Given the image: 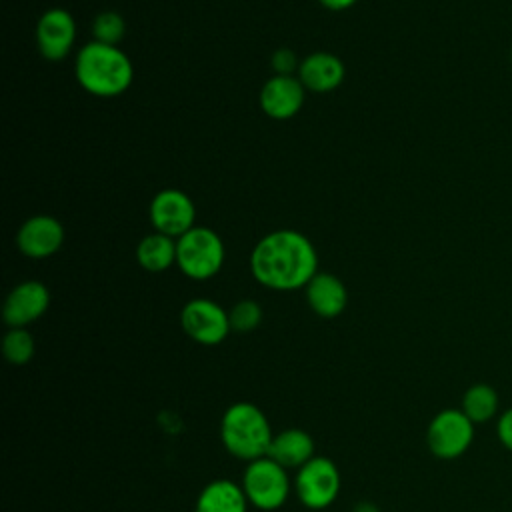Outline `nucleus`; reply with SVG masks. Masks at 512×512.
Instances as JSON below:
<instances>
[{
  "label": "nucleus",
  "mask_w": 512,
  "mask_h": 512,
  "mask_svg": "<svg viewBox=\"0 0 512 512\" xmlns=\"http://www.w3.org/2000/svg\"><path fill=\"white\" fill-rule=\"evenodd\" d=\"M64 226L58 218L48 214H36L22 222L16 232L18 250L34 260L54 256L64 244Z\"/></svg>",
  "instance_id": "12"
},
{
  "label": "nucleus",
  "mask_w": 512,
  "mask_h": 512,
  "mask_svg": "<svg viewBox=\"0 0 512 512\" xmlns=\"http://www.w3.org/2000/svg\"><path fill=\"white\" fill-rule=\"evenodd\" d=\"M180 324L188 338L204 346H216L232 332L228 312L208 298L186 302L180 312Z\"/></svg>",
  "instance_id": "8"
},
{
  "label": "nucleus",
  "mask_w": 512,
  "mask_h": 512,
  "mask_svg": "<svg viewBox=\"0 0 512 512\" xmlns=\"http://www.w3.org/2000/svg\"><path fill=\"white\" fill-rule=\"evenodd\" d=\"M306 98V88L298 76L274 74L260 90V108L272 120H290L296 116Z\"/></svg>",
  "instance_id": "13"
},
{
  "label": "nucleus",
  "mask_w": 512,
  "mask_h": 512,
  "mask_svg": "<svg viewBox=\"0 0 512 512\" xmlns=\"http://www.w3.org/2000/svg\"><path fill=\"white\" fill-rule=\"evenodd\" d=\"M74 76L88 94L98 98H114L124 94L134 80L132 60L118 46L88 42L74 60Z\"/></svg>",
  "instance_id": "2"
},
{
  "label": "nucleus",
  "mask_w": 512,
  "mask_h": 512,
  "mask_svg": "<svg viewBox=\"0 0 512 512\" xmlns=\"http://www.w3.org/2000/svg\"><path fill=\"white\" fill-rule=\"evenodd\" d=\"M250 272L258 284L270 290H298L318 272V254L302 232L274 230L252 248Z\"/></svg>",
  "instance_id": "1"
},
{
  "label": "nucleus",
  "mask_w": 512,
  "mask_h": 512,
  "mask_svg": "<svg viewBox=\"0 0 512 512\" xmlns=\"http://www.w3.org/2000/svg\"><path fill=\"white\" fill-rule=\"evenodd\" d=\"M76 40V22L66 8L54 6L42 12L36 22V44L42 58L50 62L64 60Z\"/></svg>",
  "instance_id": "10"
},
{
  "label": "nucleus",
  "mask_w": 512,
  "mask_h": 512,
  "mask_svg": "<svg viewBox=\"0 0 512 512\" xmlns=\"http://www.w3.org/2000/svg\"><path fill=\"white\" fill-rule=\"evenodd\" d=\"M354 512H378V508L372 502H360V504H356Z\"/></svg>",
  "instance_id": "26"
},
{
  "label": "nucleus",
  "mask_w": 512,
  "mask_h": 512,
  "mask_svg": "<svg viewBox=\"0 0 512 512\" xmlns=\"http://www.w3.org/2000/svg\"><path fill=\"white\" fill-rule=\"evenodd\" d=\"M272 68L276 74H292V72H298V66L300 62L296 60V54L288 48H280L272 54Z\"/></svg>",
  "instance_id": "23"
},
{
  "label": "nucleus",
  "mask_w": 512,
  "mask_h": 512,
  "mask_svg": "<svg viewBox=\"0 0 512 512\" xmlns=\"http://www.w3.org/2000/svg\"><path fill=\"white\" fill-rule=\"evenodd\" d=\"M474 424L488 422L498 412V394L490 384H474L462 396L460 408Z\"/></svg>",
  "instance_id": "19"
},
{
  "label": "nucleus",
  "mask_w": 512,
  "mask_h": 512,
  "mask_svg": "<svg viewBox=\"0 0 512 512\" xmlns=\"http://www.w3.org/2000/svg\"><path fill=\"white\" fill-rule=\"evenodd\" d=\"M344 64L336 54L312 52L298 66V78L306 90L326 94L336 90L344 80Z\"/></svg>",
  "instance_id": "14"
},
{
  "label": "nucleus",
  "mask_w": 512,
  "mask_h": 512,
  "mask_svg": "<svg viewBox=\"0 0 512 512\" xmlns=\"http://www.w3.org/2000/svg\"><path fill=\"white\" fill-rule=\"evenodd\" d=\"M220 438L232 456L252 462L268 454L274 436L266 414L256 404L236 402L222 416Z\"/></svg>",
  "instance_id": "3"
},
{
  "label": "nucleus",
  "mask_w": 512,
  "mask_h": 512,
  "mask_svg": "<svg viewBox=\"0 0 512 512\" xmlns=\"http://www.w3.org/2000/svg\"><path fill=\"white\" fill-rule=\"evenodd\" d=\"M228 318L234 332H252L262 322V308L256 300H240L228 310Z\"/></svg>",
  "instance_id": "22"
},
{
  "label": "nucleus",
  "mask_w": 512,
  "mask_h": 512,
  "mask_svg": "<svg viewBox=\"0 0 512 512\" xmlns=\"http://www.w3.org/2000/svg\"><path fill=\"white\" fill-rule=\"evenodd\" d=\"M296 496L310 510L328 508L340 492V472L330 458L314 456L296 474Z\"/></svg>",
  "instance_id": "7"
},
{
  "label": "nucleus",
  "mask_w": 512,
  "mask_h": 512,
  "mask_svg": "<svg viewBox=\"0 0 512 512\" xmlns=\"http://www.w3.org/2000/svg\"><path fill=\"white\" fill-rule=\"evenodd\" d=\"M240 486L248 498V504L260 510L280 508L290 492L286 468L274 462L270 456L248 462Z\"/></svg>",
  "instance_id": "5"
},
{
  "label": "nucleus",
  "mask_w": 512,
  "mask_h": 512,
  "mask_svg": "<svg viewBox=\"0 0 512 512\" xmlns=\"http://www.w3.org/2000/svg\"><path fill=\"white\" fill-rule=\"evenodd\" d=\"M248 498L240 484L218 478L206 484L196 500L194 512H246Z\"/></svg>",
  "instance_id": "17"
},
{
  "label": "nucleus",
  "mask_w": 512,
  "mask_h": 512,
  "mask_svg": "<svg viewBox=\"0 0 512 512\" xmlns=\"http://www.w3.org/2000/svg\"><path fill=\"white\" fill-rule=\"evenodd\" d=\"M496 432H498V440L504 444V448H508L512 452V408H508L496 424Z\"/></svg>",
  "instance_id": "24"
},
{
  "label": "nucleus",
  "mask_w": 512,
  "mask_h": 512,
  "mask_svg": "<svg viewBox=\"0 0 512 512\" xmlns=\"http://www.w3.org/2000/svg\"><path fill=\"white\" fill-rule=\"evenodd\" d=\"M126 36V20L116 10H104L92 20V38L102 44L118 46Z\"/></svg>",
  "instance_id": "21"
},
{
  "label": "nucleus",
  "mask_w": 512,
  "mask_h": 512,
  "mask_svg": "<svg viewBox=\"0 0 512 512\" xmlns=\"http://www.w3.org/2000/svg\"><path fill=\"white\" fill-rule=\"evenodd\" d=\"M474 440V422L456 408L438 412L428 424L426 444L430 452L442 460L462 456Z\"/></svg>",
  "instance_id": "6"
},
{
  "label": "nucleus",
  "mask_w": 512,
  "mask_h": 512,
  "mask_svg": "<svg viewBox=\"0 0 512 512\" xmlns=\"http://www.w3.org/2000/svg\"><path fill=\"white\" fill-rule=\"evenodd\" d=\"M34 348V338L26 328H10L2 340V354L14 366L30 362Z\"/></svg>",
  "instance_id": "20"
},
{
  "label": "nucleus",
  "mask_w": 512,
  "mask_h": 512,
  "mask_svg": "<svg viewBox=\"0 0 512 512\" xmlns=\"http://www.w3.org/2000/svg\"><path fill=\"white\" fill-rule=\"evenodd\" d=\"M274 462L290 468H302L308 460L314 458V440L308 432L300 428H286L278 434H274L272 444L268 448V454Z\"/></svg>",
  "instance_id": "16"
},
{
  "label": "nucleus",
  "mask_w": 512,
  "mask_h": 512,
  "mask_svg": "<svg viewBox=\"0 0 512 512\" xmlns=\"http://www.w3.org/2000/svg\"><path fill=\"white\" fill-rule=\"evenodd\" d=\"M224 242L212 228L194 226L176 238V266L190 280H208L224 266Z\"/></svg>",
  "instance_id": "4"
},
{
  "label": "nucleus",
  "mask_w": 512,
  "mask_h": 512,
  "mask_svg": "<svg viewBox=\"0 0 512 512\" xmlns=\"http://www.w3.org/2000/svg\"><path fill=\"white\" fill-rule=\"evenodd\" d=\"M136 260L148 272H164L176 264V238L162 232L146 234L136 246Z\"/></svg>",
  "instance_id": "18"
},
{
  "label": "nucleus",
  "mask_w": 512,
  "mask_h": 512,
  "mask_svg": "<svg viewBox=\"0 0 512 512\" xmlns=\"http://www.w3.org/2000/svg\"><path fill=\"white\" fill-rule=\"evenodd\" d=\"M196 206L192 198L176 188L160 190L150 202V222L156 232L180 238L194 228Z\"/></svg>",
  "instance_id": "9"
},
{
  "label": "nucleus",
  "mask_w": 512,
  "mask_h": 512,
  "mask_svg": "<svg viewBox=\"0 0 512 512\" xmlns=\"http://www.w3.org/2000/svg\"><path fill=\"white\" fill-rule=\"evenodd\" d=\"M358 0H320V4L332 12H340V10H346L350 6H354Z\"/></svg>",
  "instance_id": "25"
},
{
  "label": "nucleus",
  "mask_w": 512,
  "mask_h": 512,
  "mask_svg": "<svg viewBox=\"0 0 512 512\" xmlns=\"http://www.w3.org/2000/svg\"><path fill=\"white\" fill-rule=\"evenodd\" d=\"M304 290L308 306L320 318H336L348 304V290L344 282L330 272H316Z\"/></svg>",
  "instance_id": "15"
},
{
  "label": "nucleus",
  "mask_w": 512,
  "mask_h": 512,
  "mask_svg": "<svg viewBox=\"0 0 512 512\" xmlns=\"http://www.w3.org/2000/svg\"><path fill=\"white\" fill-rule=\"evenodd\" d=\"M50 306V290L40 280L16 284L2 306V318L10 328H26L36 322Z\"/></svg>",
  "instance_id": "11"
}]
</instances>
